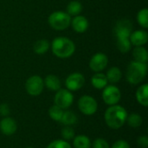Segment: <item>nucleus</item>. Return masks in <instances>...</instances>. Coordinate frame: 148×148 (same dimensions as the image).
I'll list each match as a JSON object with an SVG mask.
<instances>
[{
  "mask_svg": "<svg viewBox=\"0 0 148 148\" xmlns=\"http://www.w3.org/2000/svg\"><path fill=\"white\" fill-rule=\"evenodd\" d=\"M127 112L121 105H113L109 106L105 111L104 121L107 126L114 130L120 129L124 126L127 121Z\"/></svg>",
  "mask_w": 148,
  "mask_h": 148,
  "instance_id": "1",
  "label": "nucleus"
},
{
  "mask_svg": "<svg viewBox=\"0 0 148 148\" xmlns=\"http://www.w3.org/2000/svg\"><path fill=\"white\" fill-rule=\"evenodd\" d=\"M51 49L53 54L62 59L69 58L75 51V45L72 40L64 36L56 37L51 42Z\"/></svg>",
  "mask_w": 148,
  "mask_h": 148,
  "instance_id": "2",
  "label": "nucleus"
},
{
  "mask_svg": "<svg viewBox=\"0 0 148 148\" xmlns=\"http://www.w3.org/2000/svg\"><path fill=\"white\" fill-rule=\"evenodd\" d=\"M147 74V63H141L135 61H132L127 66L126 78L130 84L138 85L145 79Z\"/></svg>",
  "mask_w": 148,
  "mask_h": 148,
  "instance_id": "3",
  "label": "nucleus"
},
{
  "mask_svg": "<svg viewBox=\"0 0 148 148\" xmlns=\"http://www.w3.org/2000/svg\"><path fill=\"white\" fill-rule=\"evenodd\" d=\"M50 27L56 30H64L70 26L71 16L65 11L57 10L51 13L48 19Z\"/></svg>",
  "mask_w": 148,
  "mask_h": 148,
  "instance_id": "4",
  "label": "nucleus"
},
{
  "mask_svg": "<svg viewBox=\"0 0 148 148\" xmlns=\"http://www.w3.org/2000/svg\"><path fill=\"white\" fill-rule=\"evenodd\" d=\"M78 108L84 115L91 116L97 112L98 103L93 96L82 95L78 101Z\"/></svg>",
  "mask_w": 148,
  "mask_h": 148,
  "instance_id": "5",
  "label": "nucleus"
},
{
  "mask_svg": "<svg viewBox=\"0 0 148 148\" xmlns=\"http://www.w3.org/2000/svg\"><path fill=\"white\" fill-rule=\"evenodd\" d=\"M54 102L55 105L58 106L62 109H68L74 102V95L72 92L67 88H60L55 95Z\"/></svg>",
  "mask_w": 148,
  "mask_h": 148,
  "instance_id": "6",
  "label": "nucleus"
},
{
  "mask_svg": "<svg viewBox=\"0 0 148 148\" xmlns=\"http://www.w3.org/2000/svg\"><path fill=\"white\" fill-rule=\"evenodd\" d=\"M44 88L43 79L40 75H32L29 77L25 82V89L31 96L40 95Z\"/></svg>",
  "mask_w": 148,
  "mask_h": 148,
  "instance_id": "7",
  "label": "nucleus"
},
{
  "mask_svg": "<svg viewBox=\"0 0 148 148\" xmlns=\"http://www.w3.org/2000/svg\"><path fill=\"white\" fill-rule=\"evenodd\" d=\"M121 99V92L120 88L114 85H107L102 91V100L108 105L113 106L119 103Z\"/></svg>",
  "mask_w": 148,
  "mask_h": 148,
  "instance_id": "8",
  "label": "nucleus"
},
{
  "mask_svg": "<svg viewBox=\"0 0 148 148\" xmlns=\"http://www.w3.org/2000/svg\"><path fill=\"white\" fill-rule=\"evenodd\" d=\"M108 63V58L106 54L99 52L95 54L89 61V68L92 71L99 73L103 71Z\"/></svg>",
  "mask_w": 148,
  "mask_h": 148,
  "instance_id": "9",
  "label": "nucleus"
},
{
  "mask_svg": "<svg viewBox=\"0 0 148 148\" xmlns=\"http://www.w3.org/2000/svg\"><path fill=\"white\" fill-rule=\"evenodd\" d=\"M85 83L84 75L79 72L70 74L65 80V86L68 90L73 92L81 89Z\"/></svg>",
  "mask_w": 148,
  "mask_h": 148,
  "instance_id": "10",
  "label": "nucleus"
},
{
  "mask_svg": "<svg viewBox=\"0 0 148 148\" xmlns=\"http://www.w3.org/2000/svg\"><path fill=\"white\" fill-rule=\"evenodd\" d=\"M133 29V24L128 19H121L115 25L114 32L116 37H129Z\"/></svg>",
  "mask_w": 148,
  "mask_h": 148,
  "instance_id": "11",
  "label": "nucleus"
},
{
  "mask_svg": "<svg viewBox=\"0 0 148 148\" xmlns=\"http://www.w3.org/2000/svg\"><path fill=\"white\" fill-rule=\"evenodd\" d=\"M16 129L17 125L13 118L6 116L0 121V131L3 134L6 136H11L16 132Z\"/></svg>",
  "mask_w": 148,
  "mask_h": 148,
  "instance_id": "12",
  "label": "nucleus"
},
{
  "mask_svg": "<svg viewBox=\"0 0 148 148\" xmlns=\"http://www.w3.org/2000/svg\"><path fill=\"white\" fill-rule=\"evenodd\" d=\"M131 44L139 47V46H144L148 40L147 32L144 29H138L131 33L129 36Z\"/></svg>",
  "mask_w": 148,
  "mask_h": 148,
  "instance_id": "13",
  "label": "nucleus"
},
{
  "mask_svg": "<svg viewBox=\"0 0 148 148\" xmlns=\"http://www.w3.org/2000/svg\"><path fill=\"white\" fill-rule=\"evenodd\" d=\"M70 25L72 26L73 29L75 32L83 33L88 29V28L89 26V23H88V19L85 16L78 15V16H74L73 19H71Z\"/></svg>",
  "mask_w": 148,
  "mask_h": 148,
  "instance_id": "14",
  "label": "nucleus"
},
{
  "mask_svg": "<svg viewBox=\"0 0 148 148\" xmlns=\"http://www.w3.org/2000/svg\"><path fill=\"white\" fill-rule=\"evenodd\" d=\"M43 82H44V86L48 89L56 92L59 90L62 86L60 79L56 75H48L43 80Z\"/></svg>",
  "mask_w": 148,
  "mask_h": 148,
  "instance_id": "15",
  "label": "nucleus"
},
{
  "mask_svg": "<svg viewBox=\"0 0 148 148\" xmlns=\"http://www.w3.org/2000/svg\"><path fill=\"white\" fill-rule=\"evenodd\" d=\"M136 100L141 106L147 108L148 106V85L147 83L140 86L136 91Z\"/></svg>",
  "mask_w": 148,
  "mask_h": 148,
  "instance_id": "16",
  "label": "nucleus"
},
{
  "mask_svg": "<svg viewBox=\"0 0 148 148\" xmlns=\"http://www.w3.org/2000/svg\"><path fill=\"white\" fill-rule=\"evenodd\" d=\"M108 82L106 77V75L101 72L95 73L91 77V84L96 89H103L108 85Z\"/></svg>",
  "mask_w": 148,
  "mask_h": 148,
  "instance_id": "17",
  "label": "nucleus"
},
{
  "mask_svg": "<svg viewBox=\"0 0 148 148\" xmlns=\"http://www.w3.org/2000/svg\"><path fill=\"white\" fill-rule=\"evenodd\" d=\"M73 147L74 148H91L92 142L87 135L80 134L74 137Z\"/></svg>",
  "mask_w": 148,
  "mask_h": 148,
  "instance_id": "18",
  "label": "nucleus"
},
{
  "mask_svg": "<svg viewBox=\"0 0 148 148\" xmlns=\"http://www.w3.org/2000/svg\"><path fill=\"white\" fill-rule=\"evenodd\" d=\"M133 57L134 61L141 62V63H147L148 61V52L147 50L143 46L135 47L133 50Z\"/></svg>",
  "mask_w": 148,
  "mask_h": 148,
  "instance_id": "19",
  "label": "nucleus"
},
{
  "mask_svg": "<svg viewBox=\"0 0 148 148\" xmlns=\"http://www.w3.org/2000/svg\"><path fill=\"white\" fill-rule=\"evenodd\" d=\"M121 76H122V73H121V69L118 67H112V68H110L108 70L107 75H106L108 82L112 83V84L119 82L121 81Z\"/></svg>",
  "mask_w": 148,
  "mask_h": 148,
  "instance_id": "20",
  "label": "nucleus"
},
{
  "mask_svg": "<svg viewBox=\"0 0 148 148\" xmlns=\"http://www.w3.org/2000/svg\"><path fill=\"white\" fill-rule=\"evenodd\" d=\"M50 48V43L46 39H40L36 41L34 44L33 49L34 52L37 55H43L45 54Z\"/></svg>",
  "mask_w": 148,
  "mask_h": 148,
  "instance_id": "21",
  "label": "nucleus"
},
{
  "mask_svg": "<svg viewBox=\"0 0 148 148\" xmlns=\"http://www.w3.org/2000/svg\"><path fill=\"white\" fill-rule=\"evenodd\" d=\"M60 122H62L65 126L71 127L77 122V116L73 111H70V110L63 111V114Z\"/></svg>",
  "mask_w": 148,
  "mask_h": 148,
  "instance_id": "22",
  "label": "nucleus"
},
{
  "mask_svg": "<svg viewBox=\"0 0 148 148\" xmlns=\"http://www.w3.org/2000/svg\"><path fill=\"white\" fill-rule=\"evenodd\" d=\"M82 10V5L79 1H71L67 5V13L70 16H75L81 14Z\"/></svg>",
  "mask_w": 148,
  "mask_h": 148,
  "instance_id": "23",
  "label": "nucleus"
},
{
  "mask_svg": "<svg viewBox=\"0 0 148 148\" xmlns=\"http://www.w3.org/2000/svg\"><path fill=\"white\" fill-rule=\"evenodd\" d=\"M126 122H127L128 126L132 128H139L142 125L143 119L138 113H132L127 115Z\"/></svg>",
  "mask_w": 148,
  "mask_h": 148,
  "instance_id": "24",
  "label": "nucleus"
},
{
  "mask_svg": "<svg viewBox=\"0 0 148 148\" xmlns=\"http://www.w3.org/2000/svg\"><path fill=\"white\" fill-rule=\"evenodd\" d=\"M117 48L122 53L130 51L132 44L129 37H117Z\"/></svg>",
  "mask_w": 148,
  "mask_h": 148,
  "instance_id": "25",
  "label": "nucleus"
},
{
  "mask_svg": "<svg viewBox=\"0 0 148 148\" xmlns=\"http://www.w3.org/2000/svg\"><path fill=\"white\" fill-rule=\"evenodd\" d=\"M63 109L59 108L56 105H53L49 109V117L55 121H61V119L63 114Z\"/></svg>",
  "mask_w": 148,
  "mask_h": 148,
  "instance_id": "26",
  "label": "nucleus"
},
{
  "mask_svg": "<svg viewBox=\"0 0 148 148\" xmlns=\"http://www.w3.org/2000/svg\"><path fill=\"white\" fill-rule=\"evenodd\" d=\"M138 23L144 29L148 28V10L147 8L141 9L137 14Z\"/></svg>",
  "mask_w": 148,
  "mask_h": 148,
  "instance_id": "27",
  "label": "nucleus"
},
{
  "mask_svg": "<svg viewBox=\"0 0 148 148\" xmlns=\"http://www.w3.org/2000/svg\"><path fill=\"white\" fill-rule=\"evenodd\" d=\"M61 134H62V140H71L75 136V130L71 127H69V126H65L62 129Z\"/></svg>",
  "mask_w": 148,
  "mask_h": 148,
  "instance_id": "28",
  "label": "nucleus"
},
{
  "mask_svg": "<svg viewBox=\"0 0 148 148\" xmlns=\"http://www.w3.org/2000/svg\"><path fill=\"white\" fill-rule=\"evenodd\" d=\"M46 148H72L71 145L64 140H56L50 142Z\"/></svg>",
  "mask_w": 148,
  "mask_h": 148,
  "instance_id": "29",
  "label": "nucleus"
},
{
  "mask_svg": "<svg viewBox=\"0 0 148 148\" xmlns=\"http://www.w3.org/2000/svg\"><path fill=\"white\" fill-rule=\"evenodd\" d=\"M93 148H110L108 142L103 138H97L92 144Z\"/></svg>",
  "mask_w": 148,
  "mask_h": 148,
  "instance_id": "30",
  "label": "nucleus"
},
{
  "mask_svg": "<svg viewBox=\"0 0 148 148\" xmlns=\"http://www.w3.org/2000/svg\"><path fill=\"white\" fill-rule=\"evenodd\" d=\"M110 148H131L129 143L125 140H119L115 141Z\"/></svg>",
  "mask_w": 148,
  "mask_h": 148,
  "instance_id": "31",
  "label": "nucleus"
},
{
  "mask_svg": "<svg viewBox=\"0 0 148 148\" xmlns=\"http://www.w3.org/2000/svg\"><path fill=\"white\" fill-rule=\"evenodd\" d=\"M137 145L140 148L148 147V137L147 135L140 136L137 140Z\"/></svg>",
  "mask_w": 148,
  "mask_h": 148,
  "instance_id": "32",
  "label": "nucleus"
},
{
  "mask_svg": "<svg viewBox=\"0 0 148 148\" xmlns=\"http://www.w3.org/2000/svg\"><path fill=\"white\" fill-rule=\"evenodd\" d=\"M10 113V106L6 103H3L0 105V115L3 117H6L9 116Z\"/></svg>",
  "mask_w": 148,
  "mask_h": 148,
  "instance_id": "33",
  "label": "nucleus"
},
{
  "mask_svg": "<svg viewBox=\"0 0 148 148\" xmlns=\"http://www.w3.org/2000/svg\"><path fill=\"white\" fill-rule=\"evenodd\" d=\"M26 148H34V147H26Z\"/></svg>",
  "mask_w": 148,
  "mask_h": 148,
  "instance_id": "34",
  "label": "nucleus"
}]
</instances>
